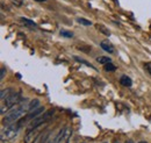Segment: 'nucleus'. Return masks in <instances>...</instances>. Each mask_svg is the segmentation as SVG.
I'll use <instances>...</instances> for the list:
<instances>
[{
	"mask_svg": "<svg viewBox=\"0 0 151 143\" xmlns=\"http://www.w3.org/2000/svg\"><path fill=\"white\" fill-rule=\"evenodd\" d=\"M95 27H96V29H98L99 32H101L104 35H106V36L111 35V32H109V29H108L107 27H105L104 25H96Z\"/></svg>",
	"mask_w": 151,
	"mask_h": 143,
	"instance_id": "12",
	"label": "nucleus"
},
{
	"mask_svg": "<svg viewBox=\"0 0 151 143\" xmlns=\"http://www.w3.org/2000/svg\"><path fill=\"white\" fill-rule=\"evenodd\" d=\"M139 143H147V142H139Z\"/></svg>",
	"mask_w": 151,
	"mask_h": 143,
	"instance_id": "24",
	"label": "nucleus"
},
{
	"mask_svg": "<svg viewBox=\"0 0 151 143\" xmlns=\"http://www.w3.org/2000/svg\"><path fill=\"white\" fill-rule=\"evenodd\" d=\"M72 135V130L70 127H65L59 131V135L57 136L56 143H70V139Z\"/></svg>",
	"mask_w": 151,
	"mask_h": 143,
	"instance_id": "5",
	"label": "nucleus"
},
{
	"mask_svg": "<svg viewBox=\"0 0 151 143\" xmlns=\"http://www.w3.org/2000/svg\"><path fill=\"white\" fill-rule=\"evenodd\" d=\"M115 69H116V66L114 65L113 63H108V64H106L105 65V70L108 72H113L115 71Z\"/></svg>",
	"mask_w": 151,
	"mask_h": 143,
	"instance_id": "17",
	"label": "nucleus"
},
{
	"mask_svg": "<svg viewBox=\"0 0 151 143\" xmlns=\"http://www.w3.org/2000/svg\"><path fill=\"white\" fill-rule=\"evenodd\" d=\"M21 21H22V23L26 26V27H28L29 29H35L37 26H36V23L33 21V20H30V19H27V18H21Z\"/></svg>",
	"mask_w": 151,
	"mask_h": 143,
	"instance_id": "9",
	"label": "nucleus"
},
{
	"mask_svg": "<svg viewBox=\"0 0 151 143\" xmlns=\"http://www.w3.org/2000/svg\"><path fill=\"white\" fill-rule=\"evenodd\" d=\"M21 95L20 93H12L7 99L2 100L1 101V107H0V113L1 114H5L7 110L12 109L13 107H15L17 105H19L20 101H21Z\"/></svg>",
	"mask_w": 151,
	"mask_h": 143,
	"instance_id": "2",
	"label": "nucleus"
},
{
	"mask_svg": "<svg viewBox=\"0 0 151 143\" xmlns=\"http://www.w3.org/2000/svg\"><path fill=\"white\" fill-rule=\"evenodd\" d=\"M100 47L102 48V50H105V51H107V53H109V54H114V47L109 42L104 41V42L100 43Z\"/></svg>",
	"mask_w": 151,
	"mask_h": 143,
	"instance_id": "8",
	"label": "nucleus"
},
{
	"mask_svg": "<svg viewBox=\"0 0 151 143\" xmlns=\"http://www.w3.org/2000/svg\"><path fill=\"white\" fill-rule=\"evenodd\" d=\"M38 106H40V101H38L37 99H35V100H33V101H30V103H29V107H28V112H30V110H35V109H37Z\"/></svg>",
	"mask_w": 151,
	"mask_h": 143,
	"instance_id": "14",
	"label": "nucleus"
},
{
	"mask_svg": "<svg viewBox=\"0 0 151 143\" xmlns=\"http://www.w3.org/2000/svg\"><path fill=\"white\" fill-rule=\"evenodd\" d=\"M75 59L77 62H79V63H83V64H85V65H87V66H90V68H92V69H94V66L91 64V63H88V62H86L85 59H83V58H80V57H77L75 56Z\"/></svg>",
	"mask_w": 151,
	"mask_h": 143,
	"instance_id": "16",
	"label": "nucleus"
},
{
	"mask_svg": "<svg viewBox=\"0 0 151 143\" xmlns=\"http://www.w3.org/2000/svg\"><path fill=\"white\" fill-rule=\"evenodd\" d=\"M104 143H107V142H104Z\"/></svg>",
	"mask_w": 151,
	"mask_h": 143,
	"instance_id": "25",
	"label": "nucleus"
},
{
	"mask_svg": "<svg viewBox=\"0 0 151 143\" xmlns=\"http://www.w3.org/2000/svg\"><path fill=\"white\" fill-rule=\"evenodd\" d=\"M52 114H54V110H52V109H50V110L44 112L43 114H41V115L37 116V118H35L34 120H32V121H30V124H29V129L37 128V127H41L42 125H44L45 122H48V121L51 119Z\"/></svg>",
	"mask_w": 151,
	"mask_h": 143,
	"instance_id": "4",
	"label": "nucleus"
},
{
	"mask_svg": "<svg viewBox=\"0 0 151 143\" xmlns=\"http://www.w3.org/2000/svg\"><path fill=\"white\" fill-rule=\"evenodd\" d=\"M40 134H41L40 127L33 128V129H28L27 134L24 135L23 141H24V143H35V141L40 137Z\"/></svg>",
	"mask_w": 151,
	"mask_h": 143,
	"instance_id": "6",
	"label": "nucleus"
},
{
	"mask_svg": "<svg viewBox=\"0 0 151 143\" xmlns=\"http://www.w3.org/2000/svg\"><path fill=\"white\" fill-rule=\"evenodd\" d=\"M60 35L64 36V37H72L73 34L71 32H69V30H60Z\"/></svg>",
	"mask_w": 151,
	"mask_h": 143,
	"instance_id": "18",
	"label": "nucleus"
},
{
	"mask_svg": "<svg viewBox=\"0 0 151 143\" xmlns=\"http://www.w3.org/2000/svg\"><path fill=\"white\" fill-rule=\"evenodd\" d=\"M34 1H37V2H43V1H47V0H34Z\"/></svg>",
	"mask_w": 151,
	"mask_h": 143,
	"instance_id": "22",
	"label": "nucleus"
},
{
	"mask_svg": "<svg viewBox=\"0 0 151 143\" xmlns=\"http://www.w3.org/2000/svg\"><path fill=\"white\" fill-rule=\"evenodd\" d=\"M13 93V90L12 89H6V90H1V93H0V97H1V101L7 99L11 94Z\"/></svg>",
	"mask_w": 151,
	"mask_h": 143,
	"instance_id": "11",
	"label": "nucleus"
},
{
	"mask_svg": "<svg viewBox=\"0 0 151 143\" xmlns=\"http://www.w3.org/2000/svg\"><path fill=\"white\" fill-rule=\"evenodd\" d=\"M96 61H98L100 64H104V65H106V64H108V63H112V59H111L109 57H107V56H100V57L96 58Z\"/></svg>",
	"mask_w": 151,
	"mask_h": 143,
	"instance_id": "13",
	"label": "nucleus"
},
{
	"mask_svg": "<svg viewBox=\"0 0 151 143\" xmlns=\"http://www.w3.org/2000/svg\"><path fill=\"white\" fill-rule=\"evenodd\" d=\"M44 113V107H40L37 108V109H35V110H33L29 115H27V116H24L23 119H22V121H27V120H34L35 118H37V116H40L41 114H43ZM21 121V122H22Z\"/></svg>",
	"mask_w": 151,
	"mask_h": 143,
	"instance_id": "7",
	"label": "nucleus"
},
{
	"mask_svg": "<svg viewBox=\"0 0 151 143\" xmlns=\"http://www.w3.org/2000/svg\"><path fill=\"white\" fill-rule=\"evenodd\" d=\"M115 143H117V142H115Z\"/></svg>",
	"mask_w": 151,
	"mask_h": 143,
	"instance_id": "26",
	"label": "nucleus"
},
{
	"mask_svg": "<svg viewBox=\"0 0 151 143\" xmlns=\"http://www.w3.org/2000/svg\"><path fill=\"white\" fill-rule=\"evenodd\" d=\"M144 68H145V70L149 72L151 76V63H145V64H144Z\"/></svg>",
	"mask_w": 151,
	"mask_h": 143,
	"instance_id": "20",
	"label": "nucleus"
},
{
	"mask_svg": "<svg viewBox=\"0 0 151 143\" xmlns=\"http://www.w3.org/2000/svg\"><path fill=\"white\" fill-rule=\"evenodd\" d=\"M11 1H12L13 5H15V6H18V7L22 6V4H23V0H11Z\"/></svg>",
	"mask_w": 151,
	"mask_h": 143,
	"instance_id": "19",
	"label": "nucleus"
},
{
	"mask_svg": "<svg viewBox=\"0 0 151 143\" xmlns=\"http://www.w3.org/2000/svg\"><path fill=\"white\" fill-rule=\"evenodd\" d=\"M126 143H134V142H132V140H128V141H126Z\"/></svg>",
	"mask_w": 151,
	"mask_h": 143,
	"instance_id": "23",
	"label": "nucleus"
},
{
	"mask_svg": "<svg viewBox=\"0 0 151 143\" xmlns=\"http://www.w3.org/2000/svg\"><path fill=\"white\" fill-rule=\"evenodd\" d=\"M20 127L21 126H20L19 122L6 126V128L2 129V131H1V143H5L6 141H9L13 137H15L18 135V133H19Z\"/></svg>",
	"mask_w": 151,
	"mask_h": 143,
	"instance_id": "3",
	"label": "nucleus"
},
{
	"mask_svg": "<svg viewBox=\"0 0 151 143\" xmlns=\"http://www.w3.org/2000/svg\"><path fill=\"white\" fill-rule=\"evenodd\" d=\"M5 74H6V69L5 68H1V74H0V79L1 80L5 78Z\"/></svg>",
	"mask_w": 151,
	"mask_h": 143,
	"instance_id": "21",
	"label": "nucleus"
},
{
	"mask_svg": "<svg viewBox=\"0 0 151 143\" xmlns=\"http://www.w3.org/2000/svg\"><path fill=\"white\" fill-rule=\"evenodd\" d=\"M77 21H78L80 25H83V26H92V22H91L90 20H87V19L78 18L77 19Z\"/></svg>",
	"mask_w": 151,
	"mask_h": 143,
	"instance_id": "15",
	"label": "nucleus"
},
{
	"mask_svg": "<svg viewBox=\"0 0 151 143\" xmlns=\"http://www.w3.org/2000/svg\"><path fill=\"white\" fill-rule=\"evenodd\" d=\"M120 84L123 85V86H126V87H130L132 84V82L128 76H122V77L120 78Z\"/></svg>",
	"mask_w": 151,
	"mask_h": 143,
	"instance_id": "10",
	"label": "nucleus"
},
{
	"mask_svg": "<svg viewBox=\"0 0 151 143\" xmlns=\"http://www.w3.org/2000/svg\"><path fill=\"white\" fill-rule=\"evenodd\" d=\"M28 107H29V104H19L17 105L15 107L12 108V110L6 115V118L4 119V125L5 126H9L12 124H15L18 122L20 119L28 112Z\"/></svg>",
	"mask_w": 151,
	"mask_h": 143,
	"instance_id": "1",
	"label": "nucleus"
}]
</instances>
